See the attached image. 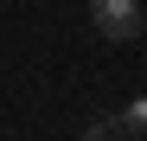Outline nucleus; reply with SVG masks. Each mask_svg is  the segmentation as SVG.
<instances>
[{"label":"nucleus","instance_id":"2","mask_svg":"<svg viewBox=\"0 0 147 141\" xmlns=\"http://www.w3.org/2000/svg\"><path fill=\"white\" fill-rule=\"evenodd\" d=\"M83 141H134V128L121 122V115H96V122L83 128Z\"/></svg>","mask_w":147,"mask_h":141},{"label":"nucleus","instance_id":"3","mask_svg":"<svg viewBox=\"0 0 147 141\" xmlns=\"http://www.w3.org/2000/svg\"><path fill=\"white\" fill-rule=\"evenodd\" d=\"M121 122H128L134 135H147V96H134V103H128V115H121Z\"/></svg>","mask_w":147,"mask_h":141},{"label":"nucleus","instance_id":"4","mask_svg":"<svg viewBox=\"0 0 147 141\" xmlns=\"http://www.w3.org/2000/svg\"><path fill=\"white\" fill-rule=\"evenodd\" d=\"M141 32H147V19H141Z\"/></svg>","mask_w":147,"mask_h":141},{"label":"nucleus","instance_id":"1","mask_svg":"<svg viewBox=\"0 0 147 141\" xmlns=\"http://www.w3.org/2000/svg\"><path fill=\"white\" fill-rule=\"evenodd\" d=\"M141 19H147V7H141V0H90V26L102 32L109 45L141 39Z\"/></svg>","mask_w":147,"mask_h":141}]
</instances>
